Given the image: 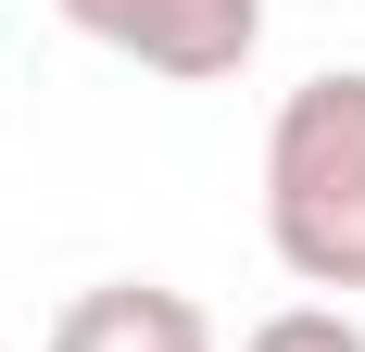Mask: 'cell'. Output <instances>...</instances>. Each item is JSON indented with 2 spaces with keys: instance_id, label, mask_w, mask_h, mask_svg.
I'll use <instances>...</instances> for the list:
<instances>
[{
  "instance_id": "obj_3",
  "label": "cell",
  "mask_w": 365,
  "mask_h": 352,
  "mask_svg": "<svg viewBox=\"0 0 365 352\" xmlns=\"http://www.w3.org/2000/svg\"><path fill=\"white\" fill-rule=\"evenodd\" d=\"M51 352H215V315L164 277H101L51 315Z\"/></svg>"
},
{
  "instance_id": "obj_1",
  "label": "cell",
  "mask_w": 365,
  "mask_h": 352,
  "mask_svg": "<svg viewBox=\"0 0 365 352\" xmlns=\"http://www.w3.org/2000/svg\"><path fill=\"white\" fill-rule=\"evenodd\" d=\"M264 239L302 289H365V63L302 76L264 126Z\"/></svg>"
},
{
  "instance_id": "obj_4",
  "label": "cell",
  "mask_w": 365,
  "mask_h": 352,
  "mask_svg": "<svg viewBox=\"0 0 365 352\" xmlns=\"http://www.w3.org/2000/svg\"><path fill=\"white\" fill-rule=\"evenodd\" d=\"M240 352H365V327H353V302H290V315H264Z\"/></svg>"
},
{
  "instance_id": "obj_2",
  "label": "cell",
  "mask_w": 365,
  "mask_h": 352,
  "mask_svg": "<svg viewBox=\"0 0 365 352\" xmlns=\"http://www.w3.org/2000/svg\"><path fill=\"white\" fill-rule=\"evenodd\" d=\"M63 26H76V38H101L113 63H139V76L215 88V76L252 63L264 0H63Z\"/></svg>"
}]
</instances>
